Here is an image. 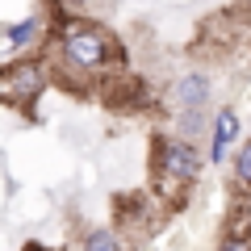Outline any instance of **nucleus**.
Wrapping results in <instances>:
<instances>
[{
	"mask_svg": "<svg viewBox=\"0 0 251 251\" xmlns=\"http://www.w3.org/2000/svg\"><path fill=\"white\" fill-rule=\"evenodd\" d=\"M234 176H239V188H251V143H243L234 155Z\"/></svg>",
	"mask_w": 251,
	"mask_h": 251,
	"instance_id": "nucleus-8",
	"label": "nucleus"
},
{
	"mask_svg": "<svg viewBox=\"0 0 251 251\" xmlns=\"http://www.w3.org/2000/svg\"><path fill=\"white\" fill-rule=\"evenodd\" d=\"M46 80H50V72H46L42 63H34V59H13L9 67H4L0 92H4L9 105H29V100L46 88Z\"/></svg>",
	"mask_w": 251,
	"mask_h": 251,
	"instance_id": "nucleus-3",
	"label": "nucleus"
},
{
	"mask_svg": "<svg viewBox=\"0 0 251 251\" xmlns=\"http://www.w3.org/2000/svg\"><path fill=\"white\" fill-rule=\"evenodd\" d=\"M218 251H251V239H243V234H230V239H222V247Z\"/></svg>",
	"mask_w": 251,
	"mask_h": 251,
	"instance_id": "nucleus-10",
	"label": "nucleus"
},
{
	"mask_svg": "<svg viewBox=\"0 0 251 251\" xmlns=\"http://www.w3.org/2000/svg\"><path fill=\"white\" fill-rule=\"evenodd\" d=\"M42 34H46V17L42 13H29L25 21H13V25L4 29V42H9L13 54H29L38 42H42Z\"/></svg>",
	"mask_w": 251,
	"mask_h": 251,
	"instance_id": "nucleus-5",
	"label": "nucleus"
},
{
	"mask_svg": "<svg viewBox=\"0 0 251 251\" xmlns=\"http://www.w3.org/2000/svg\"><path fill=\"white\" fill-rule=\"evenodd\" d=\"M46 4H50V9L59 13V17H72V13H75V9L84 4V0H46Z\"/></svg>",
	"mask_w": 251,
	"mask_h": 251,
	"instance_id": "nucleus-9",
	"label": "nucleus"
},
{
	"mask_svg": "<svg viewBox=\"0 0 251 251\" xmlns=\"http://www.w3.org/2000/svg\"><path fill=\"white\" fill-rule=\"evenodd\" d=\"M155 176H159L163 188H188L201 176V151L188 143V138H159Z\"/></svg>",
	"mask_w": 251,
	"mask_h": 251,
	"instance_id": "nucleus-2",
	"label": "nucleus"
},
{
	"mask_svg": "<svg viewBox=\"0 0 251 251\" xmlns=\"http://www.w3.org/2000/svg\"><path fill=\"white\" fill-rule=\"evenodd\" d=\"M239 138V113L234 109H222L214 122V147H209V163H226L230 159V147Z\"/></svg>",
	"mask_w": 251,
	"mask_h": 251,
	"instance_id": "nucleus-6",
	"label": "nucleus"
},
{
	"mask_svg": "<svg viewBox=\"0 0 251 251\" xmlns=\"http://www.w3.org/2000/svg\"><path fill=\"white\" fill-rule=\"evenodd\" d=\"M80 251H122V239H117V234L109 230V226H97V230H88V234H84Z\"/></svg>",
	"mask_w": 251,
	"mask_h": 251,
	"instance_id": "nucleus-7",
	"label": "nucleus"
},
{
	"mask_svg": "<svg viewBox=\"0 0 251 251\" xmlns=\"http://www.w3.org/2000/svg\"><path fill=\"white\" fill-rule=\"evenodd\" d=\"M54 54H59L63 72L75 75H97L105 72L109 63L117 59V42L109 29L92 25L84 17H59V29H54Z\"/></svg>",
	"mask_w": 251,
	"mask_h": 251,
	"instance_id": "nucleus-1",
	"label": "nucleus"
},
{
	"mask_svg": "<svg viewBox=\"0 0 251 251\" xmlns=\"http://www.w3.org/2000/svg\"><path fill=\"white\" fill-rule=\"evenodd\" d=\"M25 251H46V247H42V243H25Z\"/></svg>",
	"mask_w": 251,
	"mask_h": 251,
	"instance_id": "nucleus-11",
	"label": "nucleus"
},
{
	"mask_svg": "<svg viewBox=\"0 0 251 251\" xmlns=\"http://www.w3.org/2000/svg\"><path fill=\"white\" fill-rule=\"evenodd\" d=\"M172 97H176L180 113H201V109L209 105V75L205 72H188L176 80V88H172Z\"/></svg>",
	"mask_w": 251,
	"mask_h": 251,
	"instance_id": "nucleus-4",
	"label": "nucleus"
}]
</instances>
